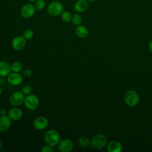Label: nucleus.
I'll return each instance as SVG.
<instances>
[{
	"label": "nucleus",
	"instance_id": "423d86ee",
	"mask_svg": "<svg viewBox=\"0 0 152 152\" xmlns=\"http://www.w3.org/2000/svg\"><path fill=\"white\" fill-rule=\"evenodd\" d=\"M25 96L21 91H16L10 96L9 102L14 107L20 106L24 103Z\"/></svg>",
	"mask_w": 152,
	"mask_h": 152
},
{
	"label": "nucleus",
	"instance_id": "7c9ffc66",
	"mask_svg": "<svg viewBox=\"0 0 152 152\" xmlns=\"http://www.w3.org/2000/svg\"><path fill=\"white\" fill-rule=\"evenodd\" d=\"M28 2H34L36 0H27Z\"/></svg>",
	"mask_w": 152,
	"mask_h": 152
},
{
	"label": "nucleus",
	"instance_id": "6e6552de",
	"mask_svg": "<svg viewBox=\"0 0 152 152\" xmlns=\"http://www.w3.org/2000/svg\"><path fill=\"white\" fill-rule=\"evenodd\" d=\"M58 148L61 152H69L74 148V143L71 139L65 138L60 140Z\"/></svg>",
	"mask_w": 152,
	"mask_h": 152
},
{
	"label": "nucleus",
	"instance_id": "aec40b11",
	"mask_svg": "<svg viewBox=\"0 0 152 152\" xmlns=\"http://www.w3.org/2000/svg\"><path fill=\"white\" fill-rule=\"evenodd\" d=\"M11 72H20L23 69V64L20 61H15L11 65Z\"/></svg>",
	"mask_w": 152,
	"mask_h": 152
},
{
	"label": "nucleus",
	"instance_id": "c85d7f7f",
	"mask_svg": "<svg viewBox=\"0 0 152 152\" xmlns=\"http://www.w3.org/2000/svg\"><path fill=\"white\" fill-rule=\"evenodd\" d=\"M148 48H149V49L151 51V52H152V40L150 42V43L148 44Z\"/></svg>",
	"mask_w": 152,
	"mask_h": 152
},
{
	"label": "nucleus",
	"instance_id": "1a4fd4ad",
	"mask_svg": "<svg viewBox=\"0 0 152 152\" xmlns=\"http://www.w3.org/2000/svg\"><path fill=\"white\" fill-rule=\"evenodd\" d=\"M33 125L36 129L42 131L47 128L48 126L49 121L47 118L43 116H40L34 119Z\"/></svg>",
	"mask_w": 152,
	"mask_h": 152
},
{
	"label": "nucleus",
	"instance_id": "5701e85b",
	"mask_svg": "<svg viewBox=\"0 0 152 152\" xmlns=\"http://www.w3.org/2000/svg\"><path fill=\"white\" fill-rule=\"evenodd\" d=\"M23 36L24 37V38L27 40H30L34 36V33L33 30L31 29H26L24 31Z\"/></svg>",
	"mask_w": 152,
	"mask_h": 152
},
{
	"label": "nucleus",
	"instance_id": "20e7f679",
	"mask_svg": "<svg viewBox=\"0 0 152 152\" xmlns=\"http://www.w3.org/2000/svg\"><path fill=\"white\" fill-rule=\"evenodd\" d=\"M124 99L126 105L129 107L136 106L140 102V96L138 94L132 90L127 91L124 94Z\"/></svg>",
	"mask_w": 152,
	"mask_h": 152
},
{
	"label": "nucleus",
	"instance_id": "c756f323",
	"mask_svg": "<svg viewBox=\"0 0 152 152\" xmlns=\"http://www.w3.org/2000/svg\"><path fill=\"white\" fill-rule=\"evenodd\" d=\"M2 93V86L0 85V96H1Z\"/></svg>",
	"mask_w": 152,
	"mask_h": 152
},
{
	"label": "nucleus",
	"instance_id": "f8f14e48",
	"mask_svg": "<svg viewBox=\"0 0 152 152\" xmlns=\"http://www.w3.org/2000/svg\"><path fill=\"white\" fill-rule=\"evenodd\" d=\"M7 115L12 121H18L23 117V112L21 109L14 106L8 110Z\"/></svg>",
	"mask_w": 152,
	"mask_h": 152
},
{
	"label": "nucleus",
	"instance_id": "cd10ccee",
	"mask_svg": "<svg viewBox=\"0 0 152 152\" xmlns=\"http://www.w3.org/2000/svg\"><path fill=\"white\" fill-rule=\"evenodd\" d=\"M4 77H1V78H0V85L2 86H3L4 84H5V79L4 78Z\"/></svg>",
	"mask_w": 152,
	"mask_h": 152
},
{
	"label": "nucleus",
	"instance_id": "6ab92c4d",
	"mask_svg": "<svg viewBox=\"0 0 152 152\" xmlns=\"http://www.w3.org/2000/svg\"><path fill=\"white\" fill-rule=\"evenodd\" d=\"M60 15H61V18L63 22L69 23L70 21H71L72 15L69 11L64 10Z\"/></svg>",
	"mask_w": 152,
	"mask_h": 152
},
{
	"label": "nucleus",
	"instance_id": "39448f33",
	"mask_svg": "<svg viewBox=\"0 0 152 152\" xmlns=\"http://www.w3.org/2000/svg\"><path fill=\"white\" fill-rule=\"evenodd\" d=\"M23 104L27 109L30 110H35L38 108L40 101L37 96L31 93L25 96Z\"/></svg>",
	"mask_w": 152,
	"mask_h": 152
},
{
	"label": "nucleus",
	"instance_id": "a878e982",
	"mask_svg": "<svg viewBox=\"0 0 152 152\" xmlns=\"http://www.w3.org/2000/svg\"><path fill=\"white\" fill-rule=\"evenodd\" d=\"M23 74L27 77H30L32 75V72L30 69H27V70H24L23 71Z\"/></svg>",
	"mask_w": 152,
	"mask_h": 152
},
{
	"label": "nucleus",
	"instance_id": "473e14b6",
	"mask_svg": "<svg viewBox=\"0 0 152 152\" xmlns=\"http://www.w3.org/2000/svg\"><path fill=\"white\" fill-rule=\"evenodd\" d=\"M1 147H2V142H1V141L0 140V149L1 148Z\"/></svg>",
	"mask_w": 152,
	"mask_h": 152
},
{
	"label": "nucleus",
	"instance_id": "f03ea898",
	"mask_svg": "<svg viewBox=\"0 0 152 152\" xmlns=\"http://www.w3.org/2000/svg\"><path fill=\"white\" fill-rule=\"evenodd\" d=\"M107 144L106 136L101 133H99L93 136L90 141V146L95 150H100L104 147Z\"/></svg>",
	"mask_w": 152,
	"mask_h": 152
},
{
	"label": "nucleus",
	"instance_id": "4468645a",
	"mask_svg": "<svg viewBox=\"0 0 152 152\" xmlns=\"http://www.w3.org/2000/svg\"><path fill=\"white\" fill-rule=\"evenodd\" d=\"M88 3L87 0H77L74 5V10L78 13H81L87 10Z\"/></svg>",
	"mask_w": 152,
	"mask_h": 152
},
{
	"label": "nucleus",
	"instance_id": "7ed1b4c3",
	"mask_svg": "<svg viewBox=\"0 0 152 152\" xmlns=\"http://www.w3.org/2000/svg\"><path fill=\"white\" fill-rule=\"evenodd\" d=\"M63 4L58 1H53L50 2L47 7L48 14L52 17H57L61 14L64 11Z\"/></svg>",
	"mask_w": 152,
	"mask_h": 152
},
{
	"label": "nucleus",
	"instance_id": "b1692460",
	"mask_svg": "<svg viewBox=\"0 0 152 152\" xmlns=\"http://www.w3.org/2000/svg\"><path fill=\"white\" fill-rule=\"evenodd\" d=\"M32 90H33V88L30 86L25 85L23 87V88L21 89V91L25 96H26V95L31 94L32 92Z\"/></svg>",
	"mask_w": 152,
	"mask_h": 152
},
{
	"label": "nucleus",
	"instance_id": "f257e3e1",
	"mask_svg": "<svg viewBox=\"0 0 152 152\" xmlns=\"http://www.w3.org/2000/svg\"><path fill=\"white\" fill-rule=\"evenodd\" d=\"M44 140L46 144L54 147L58 145L61 140L60 134L55 129H50L45 132L44 135Z\"/></svg>",
	"mask_w": 152,
	"mask_h": 152
},
{
	"label": "nucleus",
	"instance_id": "9b49d317",
	"mask_svg": "<svg viewBox=\"0 0 152 152\" xmlns=\"http://www.w3.org/2000/svg\"><path fill=\"white\" fill-rule=\"evenodd\" d=\"M23 81V76L19 72H11L7 76L8 83L13 86H17L20 85Z\"/></svg>",
	"mask_w": 152,
	"mask_h": 152
},
{
	"label": "nucleus",
	"instance_id": "9d476101",
	"mask_svg": "<svg viewBox=\"0 0 152 152\" xmlns=\"http://www.w3.org/2000/svg\"><path fill=\"white\" fill-rule=\"evenodd\" d=\"M26 40L23 36H17L12 40L11 46L15 50H20L26 46Z\"/></svg>",
	"mask_w": 152,
	"mask_h": 152
},
{
	"label": "nucleus",
	"instance_id": "412c9836",
	"mask_svg": "<svg viewBox=\"0 0 152 152\" xmlns=\"http://www.w3.org/2000/svg\"><path fill=\"white\" fill-rule=\"evenodd\" d=\"M33 5L37 11H41L45 8L46 2L45 0H36Z\"/></svg>",
	"mask_w": 152,
	"mask_h": 152
},
{
	"label": "nucleus",
	"instance_id": "a211bd4d",
	"mask_svg": "<svg viewBox=\"0 0 152 152\" xmlns=\"http://www.w3.org/2000/svg\"><path fill=\"white\" fill-rule=\"evenodd\" d=\"M78 144L83 148H87L90 146V140L86 136H81L78 140Z\"/></svg>",
	"mask_w": 152,
	"mask_h": 152
},
{
	"label": "nucleus",
	"instance_id": "4be33fe9",
	"mask_svg": "<svg viewBox=\"0 0 152 152\" xmlns=\"http://www.w3.org/2000/svg\"><path fill=\"white\" fill-rule=\"evenodd\" d=\"M71 21L76 26L80 25L82 23V17L79 14H75L72 15Z\"/></svg>",
	"mask_w": 152,
	"mask_h": 152
},
{
	"label": "nucleus",
	"instance_id": "2eb2a0df",
	"mask_svg": "<svg viewBox=\"0 0 152 152\" xmlns=\"http://www.w3.org/2000/svg\"><path fill=\"white\" fill-rule=\"evenodd\" d=\"M106 148L109 152H120L123 149L122 144L116 140H113L108 142Z\"/></svg>",
	"mask_w": 152,
	"mask_h": 152
},
{
	"label": "nucleus",
	"instance_id": "393cba45",
	"mask_svg": "<svg viewBox=\"0 0 152 152\" xmlns=\"http://www.w3.org/2000/svg\"><path fill=\"white\" fill-rule=\"evenodd\" d=\"M41 152H52L53 151V147L50 145L46 144L43 145L42 148L40 149Z\"/></svg>",
	"mask_w": 152,
	"mask_h": 152
},
{
	"label": "nucleus",
	"instance_id": "2f4dec72",
	"mask_svg": "<svg viewBox=\"0 0 152 152\" xmlns=\"http://www.w3.org/2000/svg\"><path fill=\"white\" fill-rule=\"evenodd\" d=\"M88 2H94L96 0H87Z\"/></svg>",
	"mask_w": 152,
	"mask_h": 152
},
{
	"label": "nucleus",
	"instance_id": "bb28decb",
	"mask_svg": "<svg viewBox=\"0 0 152 152\" xmlns=\"http://www.w3.org/2000/svg\"><path fill=\"white\" fill-rule=\"evenodd\" d=\"M7 111L6 109L5 108H1L0 109V116H4L7 115Z\"/></svg>",
	"mask_w": 152,
	"mask_h": 152
},
{
	"label": "nucleus",
	"instance_id": "72a5a7b5",
	"mask_svg": "<svg viewBox=\"0 0 152 152\" xmlns=\"http://www.w3.org/2000/svg\"><path fill=\"white\" fill-rule=\"evenodd\" d=\"M75 1H77V0H75Z\"/></svg>",
	"mask_w": 152,
	"mask_h": 152
},
{
	"label": "nucleus",
	"instance_id": "f3484780",
	"mask_svg": "<svg viewBox=\"0 0 152 152\" xmlns=\"http://www.w3.org/2000/svg\"><path fill=\"white\" fill-rule=\"evenodd\" d=\"M75 33L76 35L81 39H86L88 36V30L87 28L81 24L76 26L75 28Z\"/></svg>",
	"mask_w": 152,
	"mask_h": 152
},
{
	"label": "nucleus",
	"instance_id": "0eeeda50",
	"mask_svg": "<svg viewBox=\"0 0 152 152\" xmlns=\"http://www.w3.org/2000/svg\"><path fill=\"white\" fill-rule=\"evenodd\" d=\"M36 8L33 4L31 3H27L24 4L20 10L21 16L26 19L31 18L36 12Z\"/></svg>",
	"mask_w": 152,
	"mask_h": 152
},
{
	"label": "nucleus",
	"instance_id": "dca6fc26",
	"mask_svg": "<svg viewBox=\"0 0 152 152\" xmlns=\"http://www.w3.org/2000/svg\"><path fill=\"white\" fill-rule=\"evenodd\" d=\"M11 72V65L5 61H0V77H6Z\"/></svg>",
	"mask_w": 152,
	"mask_h": 152
},
{
	"label": "nucleus",
	"instance_id": "ddd939ff",
	"mask_svg": "<svg viewBox=\"0 0 152 152\" xmlns=\"http://www.w3.org/2000/svg\"><path fill=\"white\" fill-rule=\"evenodd\" d=\"M12 123V120L7 115L0 116V132H4L8 130Z\"/></svg>",
	"mask_w": 152,
	"mask_h": 152
}]
</instances>
